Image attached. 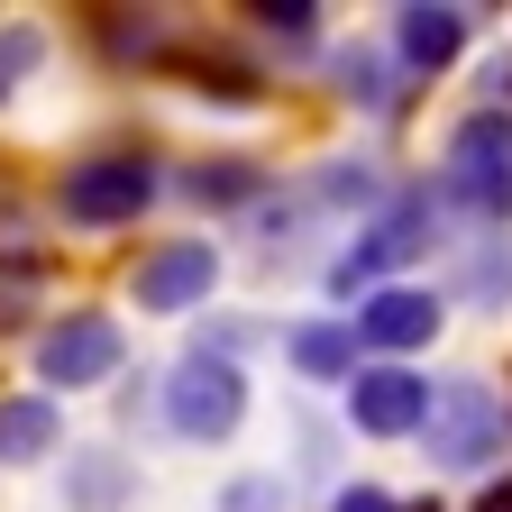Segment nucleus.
Returning <instances> with one entry per match:
<instances>
[{
  "label": "nucleus",
  "instance_id": "1",
  "mask_svg": "<svg viewBox=\"0 0 512 512\" xmlns=\"http://www.w3.org/2000/svg\"><path fill=\"white\" fill-rule=\"evenodd\" d=\"M439 211L512 229V110H467L439 147Z\"/></svg>",
  "mask_w": 512,
  "mask_h": 512
},
{
  "label": "nucleus",
  "instance_id": "2",
  "mask_svg": "<svg viewBox=\"0 0 512 512\" xmlns=\"http://www.w3.org/2000/svg\"><path fill=\"white\" fill-rule=\"evenodd\" d=\"M247 421V366L229 357V339H192L165 375V430L192 448H220Z\"/></svg>",
  "mask_w": 512,
  "mask_h": 512
},
{
  "label": "nucleus",
  "instance_id": "3",
  "mask_svg": "<svg viewBox=\"0 0 512 512\" xmlns=\"http://www.w3.org/2000/svg\"><path fill=\"white\" fill-rule=\"evenodd\" d=\"M156 192H165V174H156L147 147H101V156H83V165H64L55 211H64V229H128Z\"/></svg>",
  "mask_w": 512,
  "mask_h": 512
},
{
  "label": "nucleus",
  "instance_id": "4",
  "mask_svg": "<svg viewBox=\"0 0 512 512\" xmlns=\"http://www.w3.org/2000/svg\"><path fill=\"white\" fill-rule=\"evenodd\" d=\"M421 448L439 476H476L503 458V394L485 375H448L430 384V412H421Z\"/></svg>",
  "mask_w": 512,
  "mask_h": 512
},
{
  "label": "nucleus",
  "instance_id": "5",
  "mask_svg": "<svg viewBox=\"0 0 512 512\" xmlns=\"http://www.w3.org/2000/svg\"><path fill=\"white\" fill-rule=\"evenodd\" d=\"M430 229H439V192H384V211L357 229V247L330 266V293L366 302L375 284H394V266H412V256L430 247Z\"/></svg>",
  "mask_w": 512,
  "mask_h": 512
},
{
  "label": "nucleus",
  "instance_id": "6",
  "mask_svg": "<svg viewBox=\"0 0 512 512\" xmlns=\"http://www.w3.org/2000/svg\"><path fill=\"white\" fill-rule=\"evenodd\" d=\"M128 357V330L110 311H64L37 330V384L46 394H92V384H110Z\"/></svg>",
  "mask_w": 512,
  "mask_h": 512
},
{
  "label": "nucleus",
  "instance_id": "7",
  "mask_svg": "<svg viewBox=\"0 0 512 512\" xmlns=\"http://www.w3.org/2000/svg\"><path fill=\"white\" fill-rule=\"evenodd\" d=\"M439 320H448V302H439L430 284H375V293L348 311V330H357V348H375L384 366H394V357H412V348L439 339Z\"/></svg>",
  "mask_w": 512,
  "mask_h": 512
},
{
  "label": "nucleus",
  "instance_id": "8",
  "mask_svg": "<svg viewBox=\"0 0 512 512\" xmlns=\"http://www.w3.org/2000/svg\"><path fill=\"white\" fill-rule=\"evenodd\" d=\"M220 284V247L211 238H165L156 256H138V311H192V302H211Z\"/></svg>",
  "mask_w": 512,
  "mask_h": 512
},
{
  "label": "nucleus",
  "instance_id": "9",
  "mask_svg": "<svg viewBox=\"0 0 512 512\" xmlns=\"http://www.w3.org/2000/svg\"><path fill=\"white\" fill-rule=\"evenodd\" d=\"M421 412H430V384L412 366H357L348 375V421L366 439H403V430H421Z\"/></svg>",
  "mask_w": 512,
  "mask_h": 512
},
{
  "label": "nucleus",
  "instance_id": "10",
  "mask_svg": "<svg viewBox=\"0 0 512 512\" xmlns=\"http://www.w3.org/2000/svg\"><path fill=\"white\" fill-rule=\"evenodd\" d=\"M467 37H476V19L467 10H394V64L403 74H439V64H458L467 55Z\"/></svg>",
  "mask_w": 512,
  "mask_h": 512
},
{
  "label": "nucleus",
  "instance_id": "11",
  "mask_svg": "<svg viewBox=\"0 0 512 512\" xmlns=\"http://www.w3.org/2000/svg\"><path fill=\"white\" fill-rule=\"evenodd\" d=\"M64 439V403L55 394H0V467H37Z\"/></svg>",
  "mask_w": 512,
  "mask_h": 512
},
{
  "label": "nucleus",
  "instance_id": "12",
  "mask_svg": "<svg viewBox=\"0 0 512 512\" xmlns=\"http://www.w3.org/2000/svg\"><path fill=\"white\" fill-rule=\"evenodd\" d=\"M284 357H293L311 384H348V375H357V330H348V311H330V320H302V330H284Z\"/></svg>",
  "mask_w": 512,
  "mask_h": 512
},
{
  "label": "nucleus",
  "instance_id": "13",
  "mask_svg": "<svg viewBox=\"0 0 512 512\" xmlns=\"http://www.w3.org/2000/svg\"><path fill=\"white\" fill-rule=\"evenodd\" d=\"M458 302H467V311H512V229H476V238H467Z\"/></svg>",
  "mask_w": 512,
  "mask_h": 512
},
{
  "label": "nucleus",
  "instance_id": "14",
  "mask_svg": "<svg viewBox=\"0 0 512 512\" xmlns=\"http://www.w3.org/2000/svg\"><path fill=\"white\" fill-rule=\"evenodd\" d=\"M128 494H138V467L128 458H110V448H74L64 458V503L74 512H119Z\"/></svg>",
  "mask_w": 512,
  "mask_h": 512
},
{
  "label": "nucleus",
  "instance_id": "15",
  "mask_svg": "<svg viewBox=\"0 0 512 512\" xmlns=\"http://www.w3.org/2000/svg\"><path fill=\"white\" fill-rule=\"evenodd\" d=\"M183 192L202 211H238V202H266V174H256L247 156H202V165L183 174Z\"/></svg>",
  "mask_w": 512,
  "mask_h": 512
},
{
  "label": "nucleus",
  "instance_id": "16",
  "mask_svg": "<svg viewBox=\"0 0 512 512\" xmlns=\"http://www.w3.org/2000/svg\"><path fill=\"white\" fill-rule=\"evenodd\" d=\"M302 202H320V211H384V174H375L366 156H339V165L311 174Z\"/></svg>",
  "mask_w": 512,
  "mask_h": 512
},
{
  "label": "nucleus",
  "instance_id": "17",
  "mask_svg": "<svg viewBox=\"0 0 512 512\" xmlns=\"http://www.w3.org/2000/svg\"><path fill=\"white\" fill-rule=\"evenodd\" d=\"M339 83H348V101L384 110V101H394V92H384V83H394V64H384L375 46H348V55H339Z\"/></svg>",
  "mask_w": 512,
  "mask_h": 512
},
{
  "label": "nucleus",
  "instance_id": "18",
  "mask_svg": "<svg viewBox=\"0 0 512 512\" xmlns=\"http://www.w3.org/2000/svg\"><path fill=\"white\" fill-rule=\"evenodd\" d=\"M37 64H46V37H37V28H0V101H10Z\"/></svg>",
  "mask_w": 512,
  "mask_h": 512
},
{
  "label": "nucleus",
  "instance_id": "19",
  "mask_svg": "<svg viewBox=\"0 0 512 512\" xmlns=\"http://www.w3.org/2000/svg\"><path fill=\"white\" fill-rule=\"evenodd\" d=\"M256 28H266L275 46H311L320 37V10H311V0H284V10H256Z\"/></svg>",
  "mask_w": 512,
  "mask_h": 512
},
{
  "label": "nucleus",
  "instance_id": "20",
  "mask_svg": "<svg viewBox=\"0 0 512 512\" xmlns=\"http://www.w3.org/2000/svg\"><path fill=\"white\" fill-rule=\"evenodd\" d=\"M220 512H284V485H275V476H238V485L220 494Z\"/></svg>",
  "mask_w": 512,
  "mask_h": 512
},
{
  "label": "nucleus",
  "instance_id": "21",
  "mask_svg": "<svg viewBox=\"0 0 512 512\" xmlns=\"http://www.w3.org/2000/svg\"><path fill=\"white\" fill-rule=\"evenodd\" d=\"M476 92H485L476 110H512V46H503V55H485V74H476Z\"/></svg>",
  "mask_w": 512,
  "mask_h": 512
},
{
  "label": "nucleus",
  "instance_id": "22",
  "mask_svg": "<svg viewBox=\"0 0 512 512\" xmlns=\"http://www.w3.org/2000/svg\"><path fill=\"white\" fill-rule=\"evenodd\" d=\"M330 512H403V503L384 494V485H339V494H330Z\"/></svg>",
  "mask_w": 512,
  "mask_h": 512
},
{
  "label": "nucleus",
  "instance_id": "23",
  "mask_svg": "<svg viewBox=\"0 0 512 512\" xmlns=\"http://www.w3.org/2000/svg\"><path fill=\"white\" fill-rule=\"evenodd\" d=\"M476 512H512V476H503V485H485V503H476Z\"/></svg>",
  "mask_w": 512,
  "mask_h": 512
}]
</instances>
